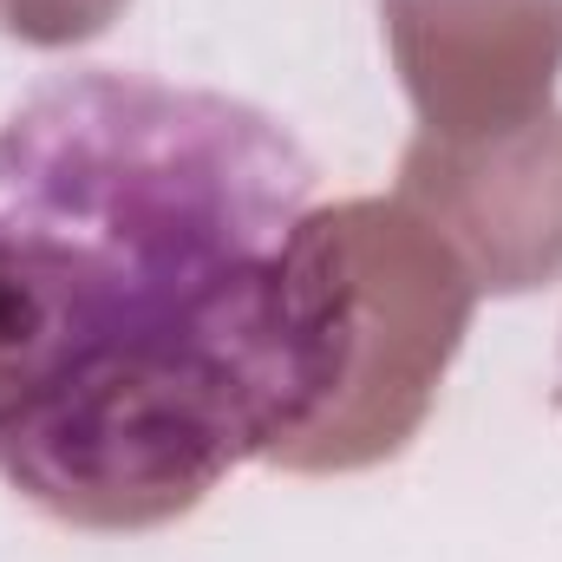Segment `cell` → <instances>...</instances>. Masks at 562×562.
<instances>
[{
  "label": "cell",
  "instance_id": "6da1fadb",
  "mask_svg": "<svg viewBox=\"0 0 562 562\" xmlns=\"http://www.w3.org/2000/svg\"><path fill=\"white\" fill-rule=\"evenodd\" d=\"M276 112L59 66L0 119V484L157 530L340 400L367 314Z\"/></svg>",
  "mask_w": 562,
  "mask_h": 562
}]
</instances>
